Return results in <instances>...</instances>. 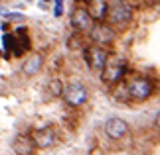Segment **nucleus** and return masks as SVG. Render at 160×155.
I'll list each match as a JSON object with an SVG mask.
<instances>
[{"mask_svg":"<svg viewBox=\"0 0 160 155\" xmlns=\"http://www.w3.org/2000/svg\"><path fill=\"white\" fill-rule=\"evenodd\" d=\"M42 65H44V57H42L40 53H32L26 61H24L22 73H24V75H28V77H34V75H38V73H40Z\"/></svg>","mask_w":160,"mask_h":155,"instance_id":"nucleus-11","label":"nucleus"},{"mask_svg":"<svg viewBox=\"0 0 160 155\" xmlns=\"http://www.w3.org/2000/svg\"><path fill=\"white\" fill-rule=\"evenodd\" d=\"M154 124H156V128L160 130V112L156 114V118H154Z\"/></svg>","mask_w":160,"mask_h":155,"instance_id":"nucleus-15","label":"nucleus"},{"mask_svg":"<svg viewBox=\"0 0 160 155\" xmlns=\"http://www.w3.org/2000/svg\"><path fill=\"white\" fill-rule=\"evenodd\" d=\"M2 43H4V47H6V51H12L14 55H18V38H16V35L4 34Z\"/></svg>","mask_w":160,"mask_h":155,"instance_id":"nucleus-12","label":"nucleus"},{"mask_svg":"<svg viewBox=\"0 0 160 155\" xmlns=\"http://www.w3.org/2000/svg\"><path fill=\"white\" fill-rule=\"evenodd\" d=\"M61 96H63V100L69 106H81L87 100V90H85V86L81 83H69V84H65Z\"/></svg>","mask_w":160,"mask_h":155,"instance_id":"nucleus-2","label":"nucleus"},{"mask_svg":"<svg viewBox=\"0 0 160 155\" xmlns=\"http://www.w3.org/2000/svg\"><path fill=\"white\" fill-rule=\"evenodd\" d=\"M93 24V14L85 8H75L71 14V26L77 30V32H85V30L91 28Z\"/></svg>","mask_w":160,"mask_h":155,"instance_id":"nucleus-7","label":"nucleus"},{"mask_svg":"<svg viewBox=\"0 0 160 155\" xmlns=\"http://www.w3.org/2000/svg\"><path fill=\"white\" fill-rule=\"evenodd\" d=\"M32 138L36 141V145L42 147V149L52 147L55 144V132H53L52 128H40V130H36V132L32 134Z\"/></svg>","mask_w":160,"mask_h":155,"instance_id":"nucleus-10","label":"nucleus"},{"mask_svg":"<svg viewBox=\"0 0 160 155\" xmlns=\"http://www.w3.org/2000/svg\"><path fill=\"white\" fill-rule=\"evenodd\" d=\"M125 73H127L125 61H119V63H113V65H105V69L101 71V79L107 84H113V83H119Z\"/></svg>","mask_w":160,"mask_h":155,"instance_id":"nucleus-5","label":"nucleus"},{"mask_svg":"<svg viewBox=\"0 0 160 155\" xmlns=\"http://www.w3.org/2000/svg\"><path fill=\"white\" fill-rule=\"evenodd\" d=\"M53 4H55L53 14L55 16H61V14H63V0H53Z\"/></svg>","mask_w":160,"mask_h":155,"instance_id":"nucleus-13","label":"nucleus"},{"mask_svg":"<svg viewBox=\"0 0 160 155\" xmlns=\"http://www.w3.org/2000/svg\"><path fill=\"white\" fill-rule=\"evenodd\" d=\"M128 132V124L121 118H109L105 122V134L109 135L111 139H121L125 138Z\"/></svg>","mask_w":160,"mask_h":155,"instance_id":"nucleus-6","label":"nucleus"},{"mask_svg":"<svg viewBox=\"0 0 160 155\" xmlns=\"http://www.w3.org/2000/svg\"><path fill=\"white\" fill-rule=\"evenodd\" d=\"M158 92H160V90H158Z\"/></svg>","mask_w":160,"mask_h":155,"instance_id":"nucleus-18","label":"nucleus"},{"mask_svg":"<svg viewBox=\"0 0 160 155\" xmlns=\"http://www.w3.org/2000/svg\"><path fill=\"white\" fill-rule=\"evenodd\" d=\"M113 38H115V34L107 24H97V26H93V30H91V39H93L97 45H107V43L113 41Z\"/></svg>","mask_w":160,"mask_h":155,"instance_id":"nucleus-9","label":"nucleus"},{"mask_svg":"<svg viewBox=\"0 0 160 155\" xmlns=\"http://www.w3.org/2000/svg\"><path fill=\"white\" fill-rule=\"evenodd\" d=\"M6 18H8L10 22H14V20H24V16H22V14H10V12L6 14Z\"/></svg>","mask_w":160,"mask_h":155,"instance_id":"nucleus-14","label":"nucleus"},{"mask_svg":"<svg viewBox=\"0 0 160 155\" xmlns=\"http://www.w3.org/2000/svg\"><path fill=\"white\" fill-rule=\"evenodd\" d=\"M36 141L30 135H16L14 141H12V149H14L16 155H32L36 149Z\"/></svg>","mask_w":160,"mask_h":155,"instance_id":"nucleus-8","label":"nucleus"},{"mask_svg":"<svg viewBox=\"0 0 160 155\" xmlns=\"http://www.w3.org/2000/svg\"><path fill=\"white\" fill-rule=\"evenodd\" d=\"M152 90H154V86H152V83L148 79H134L131 80V84H128V94H131V98H134V100H146Z\"/></svg>","mask_w":160,"mask_h":155,"instance_id":"nucleus-4","label":"nucleus"},{"mask_svg":"<svg viewBox=\"0 0 160 155\" xmlns=\"http://www.w3.org/2000/svg\"><path fill=\"white\" fill-rule=\"evenodd\" d=\"M107 59H109V53L103 49V45H93V47L85 49V61H87V65L95 71L105 69Z\"/></svg>","mask_w":160,"mask_h":155,"instance_id":"nucleus-3","label":"nucleus"},{"mask_svg":"<svg viewBox=\"0 0 160 155\" xmlns=\"http://www.w3.org/2000/svg\"><path fill=\"white\" fill-rule=\"evenodd\" d=\"M46 2H50V0H40V6H42V8H46Z\"/></svg>","mask_w":160,"mask_h":155,"instance_id":"nucleus-17","label":"nucleus"},{"mask_svg":"<svg viewBox=\"0 0 160 155\" xmlns=\"http://www.w3.org/2000/svg\"><path fill=\"white\" fill-rule=\"evenodd\" d=\"M0 14H4V16H6V14H8V10H6L4 6H0Z\"/></svg>","mask_w":160,"mask_h":155,"instance_id":"nucleus-16","label":"nucleus"},{"mask_svg":"<svg viewBox=\"0 0 160 155\" xmlns=\"http://www.w3.org/2000/svg\"><path fill=\"white\" fill-rule=\"evenodd\" d=\"M107 20L115 26H125L132 20V6L125 0H117L109 6L107 10Z\"/></svg>","mask_w":160,"mask_h":155,"instance_id":"nucleus-1","label":"nucleus"}]
</instances>
